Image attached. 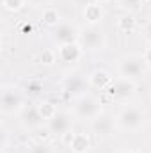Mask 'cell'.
<instances>
[{"label":"cell","instance_id":"cell-1","mask_svg":"<svg viewBox=\"0 0 151 153\" xmlns=\"http://www.w3.org/2000/svg\"><path fill=\"white\" fill-rule=\"evenodd\" d=\"M146 123V112L137 105H126L115 116V125L124 132H137Z\"/></svg>","mask_w":151,"mask_h":153},{"label":"cell","instance_id":"cell-2","mask_svg":"<svg viewBox=\"0 0 151 153\" xmlns=\"http://www.w3.org/2000/svg\"><path fill=\"white\" fill-rule=\"evenodd\" d=\"M0 111L4 116L20 114L23 111V93L16 85H4L0 93Z\"/></svg>","mask_w":151,"mask_h":153},{"label":"cell","instance_id":"cell-3","mask_svg":"<svg viewBox=\"0 0 151 153\" xmlns=\"http://www.w3.org/2000/svg\"><path fill=\"white\" fill-rule=\"evenodd\" d=\"M144 70H146L144 57L137 55V53H128V55L121 57L119 62H117V73H119V76L128 78V80L141 78L144 75Z\"/></svg>","mask_w":151,"mask_h":153},{"label":"cell","instance_id":"cell-4","mask_svg":"<svg viewBox=\"0 0 151 153\" xmlns=\"http://www.w3.org/2000/svg\"><path fill=\"white\" fill-rule=\"evenodd\" d=\"M78 43L87 52H101L107 46V38L101 27L98 25H87L84 30H80Z\"/></svg>","mask_w":151,"mask_h":153},{"label":"cell","instance_id":"cell-5","mask_svg":"<svg viewBox=\"0 0 151 153\" xmlns=\"http://www.w3.org/2000/svg\"><path fill=\"white\" fill-rule=\"evenodd\" d=\"M75 116L80 117V119H96L101 112V103L98 98L91 96V94H84V96H78L75 100Z\"/></svg>","mask_w":151,"mask_h":153},{"label":"cell","instance_id":"cell-6","mask_svg":"<svg viewBox=\"0 0 151 153\" xmlns=\"http://www.w3.org/2000/svg\"><path fill=\"white\" fill-rule=\"evenodd\" d=\"M46 126H48V130H50L52 135H55V137H62V135H66L68 132H71V126H73V116L70 114V112H66V111H59L52 119L46 121Z\"/></svg>","mask_w":151,"mask_h":153},{"label":"cell","instance_id":"cell-7","mask_svg":"<svg viewBox=\"0 0 151 153\" xmlns=\"http://www.w3.org/2000/svg\"><path fill=\"white\" fill-rule=\"evenodd\" d=\"M87 87H91V85H89V80L84 75H80V73H71L70 76H66V78L62 80V89H64L70 96H75V98L87 94V93H85Z\"/></svg>","mask_w":151,"mask_h":153},{"label":"cell","instance_id":"cell-8","mask_svg":"<svg viewBox=\"0 0 151 153\" xmlns=\"http://www.w3.org/2000/svg\"><path fill=\"white\" fill-rule=\"evenodd\" d=\"M133 93H135L133 80H128V78H123V76L115 78L112 84H110V87H109V94L112 96L114 100H119V102L132 98Z\"/></svg>","mask_w":151,"mask_h":153},{"label":"cell","instance_id":"cell-9","mask_svg":"<svg viewBox=\"0 0 151 153\" xmlns=\"http://www.w3.org/2000/svg\"><path fill=\"white\" fill-rule=\"evenodd\" d=\"M61 139L73 153H85V152H89V148H91V137L87 134H82V132L76 134V132L71 130L66 135H62Z\"/></svg>","mask_w":151,"mask_h":153},{"label":"cell","instance_id":"cell-10","mask_svg":"<svg viewBox=\"0 0 151 153\" xmlns=\"http://www.w3.org/2000/svg\"><path fill=\"white\" fill-rule=\"evenodd\" d=\"M78 38H80V30L71 23H59L53 29V39L59 46L68 43H78Z\"/></svg>","mask_w":151,"mask_h":153},{"label":"cell","instance_id":"cell-11","mask_svg":"<svg viewBox=\"0 0 151 153\" xmlns=\"http://www.w3.org/2000/svg\"><path fill=\"white\" fill-rule=\"evenodd\" d=\"M20 123L23 128L27 130H38L39 126H43L44 119L39 114L38 105H30V107H23V111L20 112Z\"/></svg>","mask_w":151,"mask_h":153},{"label":"cell","instance_id":"cell-12","mask_svg":"<svg viewBox=\"0 0 151 153\" xmlns=\"http://www.w3.org/2000/svg\"><path fill=\"white\" fill-rule=\"evenodd\" d=\"M82 46L80 43H68V45H61L57 48V59L64 64H73L78 62L82 57Z\"/></svg>","mask_w":151,"mask_h":153},{"label":"cell","instance_id":"cell-13","mask_svg":"<svg viewBox=\"0 0 151 153\" xmlns=\"http://www.w3.org/2000/svg\"><path fill=\"white\" fill-rule=\"evenodd\" d=\"M87 80H89V85H91L93 89H100V91L109 89L110 84L114 82L110 73H109L107 70H103V68H98V70L91 71L89 76H87Z\"/></svg>","mask_w":151,"mask_h":153},{"label":"cell","instance_id":"cell-14","mask_svg":"<svg viewBox=\"0 0 151 153\" xmlns=\"http://www.w3.org/2000/svg\"><path fill=\"white\" fill-rule=\"evenodd\" d=\"M93 130L96 135H101V137L110 135L114 130V119L107 114H100L96 119H93Z\"/></svg>","mask_w":151,"mask_h":153},{"label":"cell","instance_id":"cell-15","mask_svg":"<svg viewBox=\"0 0 151 153\" xmlns=\"http://www.w3.org/2000/svg\"><path fill=\"white\" fill-rule=\"evenodd\" d=\"M103 18V7L101 4L91 2L87 5H84V20L87 22V25H98Z\"/></svg>","mask_w":151,"mask_h":153},{"label":"cell","instance_id":"cell-16","mask_svg":"<svg viewBox=\"0 0 151 153\" xmlns=\"http://www.w3.org/2000/svg\"><path fill=\"white\" fill-rule=\"evenodd\" d=\"M41 22H43L46 27H53V29H55V27L61 23V13H59L55 7H50V5H46V7L43 9Z\"/></svg>","mask_w":151,"mask_h":153},{"label":"cell","instance_id":"cell-17","mask_svg":"<svg viewBox=\"0 0 151 153\" xmlns=\"http://www.w3.org/2000/svg\"><path fill=\"white\" fill-rule=\"evenodd\" d=\"M137 27V20L132 13H124L119 20H117V29L121 32H133Z\"/></svg>","mask_w":151,"mask_h":153},{"label":"cell","instance_id":"cell-18","mask_svg":"<svg viewBox=\"0 0 151 153\" xmlns=\"http://www.w3.org/2000/svg\"><path fill=\"white\" fill-rule=\"evenodd\" d=\"M38 111H39V114L43 116V119H44V121L52 119L53 116L59 112V111H57V107H55L50 100H41V102L38 103Z\"/></svg>","mask_w":151,"mask_h":153},{"label":"cell","instance_id":"cell-19","mask_svg":"<svg viewBox=\"0 0 151 153\" xmlns=\"http://www.w3.org/2000/svg\"><path fill=\"white\" fill-rule=\"evenodd\" d=\"M27 153H55V148L46 141H36L34 144L29 146Z\"/></svg>","mask_w":151,"mask_h":153},{"label":"cell","instance_id":"cell-20","mask_svg":"<svg viewBox=\"0 0 151 153\" xmlns=\"http://www.w3.org/2000/svg\"><path fill=\"white\" fill-rule=\"evenodd\" d=\"M119 5L126 11V13H137V11H141V7H142V0H119Z\"/></svg>","mask_w":151,"mask_h":153},{"label":"cell","instance_id":"cell-21","mask_svg":"<svg viewBox=\"0 0 151 153\" xmlns=\"http://www.w3.org/2000/svg\"><path fill=\"white\" fill-rule=\"evenodd\" d=\"M25 2L27 0H2V7L9 13H16L25 5Z\"/></svg>","mask_w":151,"mask_h":153},{"label":"cell","instance_id":"cell-22","mask_svg":"<svg viewBox=\"0 0 151 153\" xmlns=\"http://www.w3.org/2000/svg\"><path fill=\"white\" fill-rule=\"evenodd\" d=\"M25 89H27V93H30V94H38L39 91L43 89V84H41L39 80H36V78H30V80L27 82Z\"/></svg>","mask_w":151,"mask_h":153},{"label":"cell","instance_id":"cell-23","mask_svg":"<svg viewBox=\"0 0 151 153\" xmlns=\"http://www.w3.org/2000/svg\"><path fill=\"white\" fill-rule=\"evenodd\" d=\"M57 61V52H53V50H44L43 53H41V62L43 64H52V62H55Z\"/></svg>","mask_w":151,"mask_h":153},{"label":"cell","instance_id":"cell-24","mask_svg":"<svg viewBox=\"0 0 151 153\" xmlns=\"http://www.w3.org/2000/svg\"><path fill=\"white\" fill-rule=\"evenodd\" d=\"M142 57H144V62H146V66H150V68H151V45L146 48V50H144Z\"/></svg>","mask_w":151,"mask_h":153},{"label":"cell","instance_id":"cell-25","mask_svg":"<svg viewBox=\"0 0 151 153\" xmlns=\"http://www.w3.org/2000/svg\"><path fill=\"white\" fill-rule=\"evenodd\" d=\"M144 39L151 45V22H148L146 27H144Z\"/></svg>","mask_w":151,"mask_h":153},{"label":"cell","instance_id":"cell-26","mask_svg":"<svg viewBox=\"0 0 151 153\" xmlns=\"http://www.w3.org/2000/svg\"><path fill=\"white\" fill-rule=\"evenodd\" d=\"M2 137H4V141H2V152H5L7 150V130L5 128L2 130Z\"/></svg>","mask_w":151,"mask_h":153},{"label":"cell","instance_id":"cell-27","mask_svg":"<svg viewBox=\"0 0 151 153\" xmlns=\"http://www.w3.org/2000/svg\"><path fill=\"white\" fill-rule=\"evenodd\" d=\"M29 4H32V5H36V7H39V5H44V4H48V0H27Z\"/></svg>","mask_w":151,"mask_h":153},{"label":"cell","instance_id":"cell-28","mask_svg":"<svg viewBox=\"0 0 151 153\" xmlns=\"http://www.w3.org/2000/svg\"><path fill=\"white\" fill-rule=\"evenodd\" d=\"M73 2H76V4H80V5H87V4H91L93 0H73Z\"/></svg>","mask_w":151,"mask_h":153},{"label":"cell","instance_id":"cell-29","mask_svg":"<svg viewBox=\"0 0 151 153\" xmlns=\"http://www.w3.org/2000/svg\"><path fill=\"white\" fill-rule=\"evenodd\" d=\"M93 2H96V4H101V5H103V4H107V2H110V0H93Z\"/></svg>","mask_w":151,"mask_h":153},{"label":"cell","instance_id":"cell-30","mask_svg":"<svg viewBox=\"0 0 151 153\" xmlns=\"http://www.w3.org/2000/svg\"><path fill=\"white\" fill-rule=\"evenodd\" d=\"M124 153H137V152H124Z\"/></svg>","mask_w":151,"mask_h":153},{"label":"cell","instance_id":"cell-31","mask_svg":"<svg viewBox=\"0 0 151 153\" xmlns=\"http://www.w3.org/2000/svg\"><path fill=\"white\" fill-rule=\"evenodd\" d=\"M142 2H151V0H142Z\"/></svg>","mask_w":151,"mask_h":153}]
</instances>
